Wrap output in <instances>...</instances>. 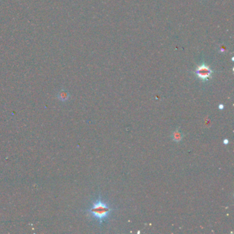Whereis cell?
<instances>
[{
    "mask_svg": "<svg viewBox=\"0 0 234 234\" xmlns=\"http://www.w3.org/2000/svg\"><path fill=\"white\" fill-rule=\"evenodd\" d=\"M112 210V208H111L108 204L104 202L100 196L98 199L93 203L92 206L87 211L100 224H102L108 218Z\"/></svg>",
    "mask_w": 234,
    "mask_h": 234,
    "instance_id": "obj_1",
    "label": "cell"
},
{
    "mask_svg": "<svg viewBox=\"0 0 234 234\" xmlns=\"http://www.w3.org/2000/svg\"><path fill=\"white\" fill-rule=\"evenodd\" d=\"M194 74L197 76V77L200 80L205 82L207 81L209 78H211V75L213 74V71L207 65L202 63L197 67L195 72H194Z\"/></svg>",
    "mask_w": 234,
    "mask_h": 234,
    "instance_id": "obj_2",
    "label": "cell"
},
{
    "mask_svg": "<svg viewBox=\"0 0 234 234\" xmlns=\"http://www.w3.org/2000/svg\"><path fill=\"white\" fill-rule=\"evenodd\" d=\"M171 137L172 139H173L174 142H181L183 138V134L179 129H176V130H175L173 132V134L171 135Z\"/></svg>",
    "mask_w": 234,
    "mask_h": 234,
    "instance_id": "obj_3",
    "label": "cell"
},
{
    "mask_svg": "<svg viewBox=\"0 0 234 234\" xmlns=\"http://www.w3.org/2000/svg\"><path fill=\"white\" fill-rule=\"evenodd\" d=\"M69 97V95L66 91H61L58 93V98L61 101H66Z\"/></svg>",
    "mask_w": 234,
    "mask_h": 234,
    "instance_id": "obj_4",
    "label": "cell"
},
{
    "mask_svg": "<svg viewBox=\"0 0 234 234\" xmlns=\"http://www.w3.org/2000/svg\"><path fill=\"white\" fill-rule=\"evenodd\" d=\"M219 50L220 52H225V51H226V47H225L224 45H221V46L219 47Z\"/></svg>",
    "mask_w": 234,
    "mask_h": 234,
    "instance_id": "obj_5",
    "label": "cell"
},
{
    "mask_svg": "<svg viewBox=\"0 0 234 234\" xmlns=\"http://www.w3.org/2000/svg\"><path fill=\"white\" fill-rule=\"evenodd\" d=\"M222 143H223V144H224V145H225V146L228 145V144H229V139H225L223 140V142H222Z\"/></svg>",
    "mask_w": 234,
    "mask_h": 234,
    "instance_id": "obj_6",
    "label": "cell"
},
{
    "mask_svg": "<svg viewBox=\"0 0 234 234\" xmlns=\"http://www.w3.org/2000/svg\"><path fill=\"white\" fill-rule=\"evenodd\" d=\"M224 107H225L224 104H219V105H218V109L220 110H223L224 109Z\"/></svg>",
    "mask_w": 234,
    "mask_h": 234,
    "instance_id": "obj_7",
    "label": "cell"
}]
</instances>
